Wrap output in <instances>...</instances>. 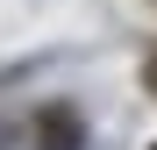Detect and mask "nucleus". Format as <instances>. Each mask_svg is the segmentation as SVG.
I'll return each mask as SVG.
<instances>
[{
  "label": "nucleus",
  "mask_w": 157,
  "mask_h": 150,
  "mask_svg": "<svg viewBox=\"0 0 157 150\" xmlns=\"http://www.w3.org/2000/svg\"><path fill=\"white\" fill-rule=\"evenodd\" d=\"M36 129H43V143H50V150H78V121H71V114H43Z\"/></svg>",
  "instance_id": "1"
}]
</instances>
